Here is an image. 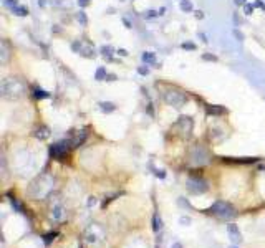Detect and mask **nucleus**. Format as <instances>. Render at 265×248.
<instances>
[{
	"instance_id": "obj_21",
	"label": "nucleus",
	"mask_w": 265,
	"mask_h": 248,
	"mask_svg": "<svg viewBox=\"0 0 265 248\" xmlns=\"http://www.w3.org/2000/svg\"><path fill=\"white\" fill-rule=\"evenodd\" d=\"M78 5L80 7H88L90 5V0H78Z\"/></svg>"
},
{
	"instance_id": "obj_14",
	"label": "nucleus",
	"mask_w": 265,
	"mask_h": 248,
	"mask_svg": "<svg viewBox=\"0 0 265 248\" xmlns=\"http://www.w3.org/2000/svg\"><path fill=\"white\" fill-rule=\"evenodd\" d=\"M111 51H113L111 47H103V48H101V55H103L104 58H106V56H108V58H111V55H113Z\"/></svg>"
},
{
	"instance_id": "obj_7",
	"label": "nucleus",
	"mask_w": 265,
	"mask_h": 248,
	"mask_svg": "<svg viewBox=\"0 0 265 248\" xmlns=\"http://www.w3.org/2000/svg\"><path fill=\"white\" fill-rule=\"evenodd\" d=\"M100 108H101L103 113H111V111L116 109V106L113 104V103H100Z\"/></svg>"
},
{
	"instance_id": "obj_31",
	"label": "nucleus",
	"mask_w": 265,
	"mask_h": 248,
	"mask_svg": "<svg viewBox=\"0 0 265 248\" xmlns=\"http://www.w3.org/2000/svg\"><path fill=\"white\" fill-rule=\"evenodd\" d=\"M172 248H182V246H181V243H174V245H172Z\"/></svg>"
},
{
	"instance_id": "obj_3",
	"label": "nucleus",
	"mask_w": 265,
	"mask_h": 248,
	"mask_svg": "<svg viewBox=\"0 0 265 248\" xmlns=\"http://www.w3.org/2000/svg\"><path fill=\"white\" fill-rule=\"evenodd\" d=\"M164 98L169 104L176 106V108H181V104H184V101H186V96H182L177 91H169V93H166Z\"/></svg>"
},
{
	"instance_id": "obj_16",
	"label": "nucleus",
	"mask_w": 265,
	"mask_h": 248,
	"mask_svg": "<svg viewBox=\"0 0 265 248\" xmlns=\"http://www.w3.org/2000/svg\"><path fill=\"white\" fill-rule=\"evenodd\" d=\"M2 48H3V56H2V63L7 61V58H8V53H7V43L3 41L2 43Z\"/></svg>"
},
{
	"instance_id": "obj_26",
	"label": "nucleus",
	"mask_w": 265,
	"mask_h": 248,
	"mask_svg": "<svg viewBox=\"0 0 265 248\" xmlns=\"http://www.w3.org/2000/svg\"><path fill=\"white\" fill-rule=\"evenodd\" d=\"M204 60H212V61H215V60H217V58H215V56H209V55H204Z\"/></svg>"
},
{
	"instance_id": "obj_20",
	"label": "nucleus",
	"mask_w": 265,
	"mask_h": 248,
	"mask_svg": "<svg viewBox=\"0 0 265 248\" xmlns=\"http://www.w3.org/2000/svg\"><path fill=\"white\" fill-rule=\"evenodd\" d=\"M53 237H55V233H48V235H45V243H50Z\"/></svg>"
},
{
	"instance_id": "obj_17",
	"label": "nucleus",
	"mask_w": 265,
	"mask_h": 248,
	"mask_svg": "<svg viewBox=\"0 0 265 248\" xmlns=\"http://www.w3.org/2000/svg\"><path fill=\"white\" fill-rule=\"evenodd\" d=\"M209 113L210 114H220V113H224V109L222 108H209Z\"/></svg>"
},
{
	"instance_id": "obj_18",
	"label": "nucleus",
	"mask_w": 265,
	"mask_h": 248,
	"mask_svg": "<svg viewBox=\"0 0 265 248\" xmlns=\"http://www.w3.org/2000/svg\"><path fill=\"white\" fill-rule=\"evenodd\" d=\"M252 12H253V7L250 5V3H247L245 5V15H252Z\"/></svg>"
},
{
	"instance_id": "obj_22",
	"label": "nucleus",
	"mask_w": 265,
	"mask_h": 248,
	"mask_svg": "<svg viewBox=\"0 0 265 248\" xmlns=\"http://www.w3.org/2000/svg\"><path fill=\"white\" fill-rule=\"evenodd\" d=\"M182 48H184V50H194L196 47H194L192 43H182Z\"/></svg>"
},
{
	"instance_id": "obj_28",
	"label": "nucleus",
	"mask_w": 265,
	"mask_h": 248,
	"mask_svg": "<svg viewBox=\"0 0 265 248\" xmlns=\"http://www.w3.org/2000/svg\"><path fill=\"white\" fill-rule=\"evenodd\" d=\"M202 12H196V18H202Z\"/></svg>"
},
{
	"instance_id": "obj_6",
	"label": "nucleus",
	"mask_w": 265,
	"mask_h": 248,
	"mask_svg": "<svg viewBox=\"0 0 265 248\" xmlns=\"http://www.w3.org/2000/svg\"><path fill=\"white\" fill-rule=\"evenodd\" d=\"M143 61L146 63V65H153V63L156 61V55H154L153 51H146V53H143Z\"/></svg>"
},
{
	"instance_id": "obj_19",
	"label": "nucleus",
	"mask_w": 265,
	"mask_h": 248,
	"mask_svg": "<svg viewBox=\"0 0 265 248\" xmlns=\"http://www.w3.org/2000/svg\"><path fill=\"white\" fill-rule=\"evenodd\" d=\"M137 73H139V74H147V73H149V70L144 68V66H141V68H137Z\"/></svg>"
},
{
	"instance_id": "obj_25",
	"label": "nucleus",
	"mask_w": 265,
	"mask_h": 248,
	"mask_svg": "<svg viewBox=\"0 0 265 248\" xmlns=\"http://www.w3.org/2000/svg\"><path fill=\"white\" fill-rule=\"evenodd\" d=\"M234 35H235V37H237V38H239V40H242V38H243V35H242V33H240V31H237V30H235V31H234Z\"/></svg>"
},
{
	"instance_id": "obj_15",
	"label": "nucleus",
	"mask_w": 265,
	"mask_h": 248,
	"mask_svg": "<svg viewBox=\"0 0 265 248\" xmlns=\"http://www.w3.org/2000/svg\"><path fill=\"white\" fill-rule=\"evenodd\" d=\"M161 227H162V222H161V218L157 217V215H154V225H153V228L156 230H161Z\"/></svg>"
},
{
	"instance_id": "obj_1",
	"label": "nucleus",
	"mask_w": 265,
	"mask_h": 248,
	"mask_svg": "<svg viewBox=\"0 0 265 248\" xmlns=\"http://www.w3.org/2000/svg\"><path fill=\"white\" fill-rule=\"evenodd\" d=\"M2 93L5 98H20L25 93V86L17 78H8V80H3L2 83Z\"/></svg>"
},
{
	"instance_id": "obj_11",
	"label": "nucleus",
	"mask_w": 265,
	"mask_h": 248,
	"mask_svg": "<svg viewBox=\"0 0 265 248\" xmlns=\"http://www.w3.org/2000/svg\"><path fill=\"white\" fill-rule=\"evenodd\" d=\"M48 136H50V132H48V127H41V129L37 131V137H40V139H47Z\"/></svg>"
},
{
	"instance_id": "obj_30",
	"label": "nucleus",
	"mask_w": 265,
	"mask_h": 248,
	"mask_svg": "<svg viewBox=\"0 0 265 248\" xmlns=\"http://www.w3.org/2000/svg\"><path fill=\"white\" fill-rule=\"evenodd\" d=\"M94 204H96V200H94V198H91V200L88 202V205H94Z\"/></svg>"
},
{
	"instance_id": "obj_29",
	"label": "nucleus",
	"mask_w": 265,
	"mask_h": 248,
	"mask_svg": "<svg viewBox=\"0 0 265 248\" xmlns=\"http://www.w3.org/2000/svg\"><path fill=\"white\" fill-rule=\"evenodd\" d=\"M235 3H237V5H243V3H245V0H235Z\"/></svg>"
},
{
	"instance_id": "obj_32",
	"label": "nucleus",
	"mask_w": 265,
	"mask_h": 248,
	"mask_svg": "<svg viewBox=\"0 0 265 248\" xmlns=\"http://www.w3.org/2000/svg\"><path fill=\"white\" fill-rule=\"evenodd\" d=\"M230 248H237V246H230Z\"/></svg>"
},
{
	"instance_id": "obj_13",
	"label": "nucleus",
	"mask_w": 265,
	"mask_h": 248,
	"mask_svg": "<svg viewBox=\"0 0 265 248\" xmlns=\"http://www.w3.org/2000/svg\"><path fill=\"white\" fill-rule=\"evenodd\" d=\"M76 20H78L81 25H86L88 23V18H86V15H84V12H78V13H76Z\"/></svg>"
},
{
	"instance_id": "obj_23",
	"label": "nucleus",
	"mask_w": 265,
	"mask_h": 248,
	"mask_svg": "<svg viewBox=\"0 0 265 248\" xmlns=\"http://www.w3.org/2000/svg\"><path fill=\"white\" fill-rule=\"evenodd\" d=\"M116 80V74H108L106 76V81H114Z\"/></svg>"
},
{
	"instance_id": "obj_12",
	"label": "nucleus",
	"mask_w": 265,
	"mask_h": 248,
	"mask_svg": "<svg viewBox=\"0 0 265 248\" xmlns=\"http://www.w3.org/2000/svg\"><path fill=\"white\" fill-rule=\"evenodd\" d=\"M50 94L47 93V91H43V90H40V88H35V98H38V99H43V98H48Z\"/></svg>"
},
{
	"instance_id": "obj_8",
	"label": "nucleus",
	"mask_w": 265,
	"mask_h": 248,
	"mask_svg": "<svg viewBox=\"0 0 265 248\" xmlns=\"http://www.w3.org/2000/svg\"><path fill=\"white\" fill-rule=\"evenodd\" d=\"M106 76H108V73H106V68H98V71H96V74H94V78H96L98 81H104L106 80Z\"/></svg>"
},
{
	"instance_id": "obj_27",
	"label": "nucleus",
	"mask_w": 265,
	"mask_h": 248,
	"mask_svg": "<svg viewBox=\"0 0 265 248\" xmlns=\"http://www.w3.org/2000/svg\"><path fill=\"white\" fill-rule=\"evenodd\" d=\"M181 223H190V218H184V217H182L181 218Z\"/></svg>"
},
{
	"instance_id": "obj_24",
	"label": "nucleus",
	"mask_w": 265,
	"mask_h": 248,
	"mask_svg": "<svg viewBox=\"0 0 265 248\" xmlns=\"http://www.w3.org/2000/svg\"><path fill=\"white\" fill-rule=\"evenodd\" d=\"M118 55H121V56H128V51H126V50H118Z\"/></svg>"
},
{
	"instance_id": "obj_5",
	"label": "nucleus",
	"mask_w": 265,
	"mask_h": 248,
	"mask_svg": "<svg viewBox=\"0 0 265 248\" xmlns=\"http://www.w3.org/2000/svg\"><path fill=\"white\" fill-rule=\"evenodd\" d=\"M227 232L230 233V238L234 240V242H240V233H239V227L237 225H234V223L227 225Z\"/></svg>"
},
{
	"instance_id": "obj_10",
	"label": "nucleus",
	"mask_w": 265,
	"mask_h": 248,
	"mask_svg": "<svg viewBox=\"0 0 265 248\" xmlns=\"http://www.w3.org/2000/svg\"><path fill=\"white\" fill-rule=\"evenodd\" d=\"M12 10H13V12H15L18 17H25V15H28V8H25V7H18V5H17V7H13Z\"/></svg>"
},
{
	"instance_id": "obj_2",
	"label": "nucleus",
	"mask_w": 265,
	"mask_h": 248,
	"mask_svg": "<svg viewBox=\"0 0 265 248\" xmlns=\"http://www.w3.org/2000/svg\"><path fill=\"white\" fill-rule=\"evenodd\" d=\"M210 210L214 212V214L220 215V217H232V215H234L232 207L229 204H225V202H215V204L212 205Z\"/></svg>"
},
{
	"instance_id": "obj_4",
	"label": "nucleus",
	"mask_w": 265,
	"mask_h": 248,
	"mask_svg": "<svg viewBox=\"0 0 265 248\" xmlns=\"http://www.w3.org/2000/svg\"><path fill=\"white\" fill-rule=\"evenodd\" d=\"M66 149H68V142H58L51 147L50 152H51L53 157H61V155L66 152Z\"/></svg>"
},
{
	"instance_id": "obj_9",
	"label": "nucleus",
	"mask_w": 265,
	"mask_h": 248,
	"mask_svg": "<svg viewBox=\"0 0 265 248\" xmlns=\"http://www.w3.org/2000/svg\"><path fill=\"white\" fill-rule=\"evenodd\" d=\"M181 10L182 12H192V3H190V0H181Z\"/></svg>"
}]
</instances>
